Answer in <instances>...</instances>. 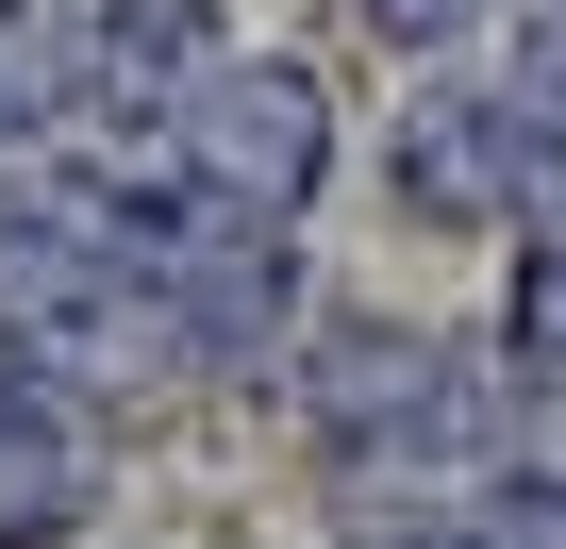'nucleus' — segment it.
Segmentation results:
<instances>
[{
  "mask_svg": "<svg viewBox=\"0 0 566 549\" xmlns=\"http://www.w3.org/2000/svg\"><path fill=\"white\" fill-rule=\"evenodd\" d=\"M184 183L217 217H283L317 183V84H283V67H233L200 117H184Z\"/></svg>",
  "mask_w": 566,
  "mask_h": 549,
  "instance_id": "1",
  "label": "nucleus"
},
{
  "mask_svg": "<svg viewBox=\"0 0 566 549\" xmlns=\"http://www.w3.org/2000/svg\"><path fill=\"white\" fill-rule=\"evenodd\" d=\"M450 18H483V0H367V34H400V51H417V34H450Z\"/></svg>",
  "mask_w": 566,
  "mask_h": 549,
  "instance_id": "3",
  "label": "nucleus"
},
{
  "mask_svg": "<svg viewBox=\"0 0 566 549\" xmlns=\"http://www.w3.org/2000/svg\"><path fill=\"white\" fill-rule=\"evenodd\" d=\"M433 549H566V499L549 483H516V499H483L467 532H433Z\"/></svg>",
  "mask_w": 566,
  "mask_h": 549,
  "instance_id": "2",
  "label": "nucleus"
}]
</instances>
